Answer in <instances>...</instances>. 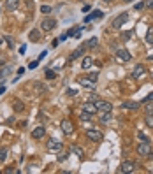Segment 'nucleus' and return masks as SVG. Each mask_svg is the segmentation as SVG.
Returning a JSON list of instances; mask_svg holds the SVG:
<instances>
[{
	"instance_id": "nucleus-1",
	"label": "nucleus",
	"mask_w": 153,
	"mask_h": 174,
	"mask_svg": "<svg viewBox=\"0 0 153 174\" xmlns=\"http://www.w3.org/2000/svg\"><path fill=\"white\" fill-rule=\"evenodd\" d=\"M92 102L95 104L97 111L100 113H107V111H113V104L107 102V100H100V99H92Z\"/></svg>"
},
{
	"instance_id": "nucleus-2",
	"label": "nucleus",
	"mask_w": 153,
	"mask_h": 174,
	"mask_svg": "<svg viewBox=\"0 0 153 174\" xmlns=\"http://www.w3.org/2000/svg\"><path fill=\"white\" fill-rule=\"evenodd\" d=\"M56 27V20L55 18H44V20L41 21V30L42 32H49L53 30Z\"/></svg>"
},
{
	"instance_id": "nucleus-3",
	"label": "nucleus",
	"mask_w": 153,
	"mask_h": 174,
	"mask_svg": "<svg viewBox=\"0 0 153 174\" xmlns=\"http://www.w3.org/2000/svg\"><path fill=\"white\" fill-rule=\"evenodd\" d=\"M137 153L141 155V157H151V144L150 143H139L137 146Z\"/></svg>"
},
{
	"instance_id": "nucleus-4",
	"label": "nucleus",
	"mask_w": 153,
	"mask_h": 174,
	"mask_svg": "<svg viewBox=\"0 0 153 174\" xmlns=\"http://www.w3.org/2000/svg\"><path fill=\"white\" fill-rule=\"evenodd\" d=\"M84 135H86L90 141H93V143H99V141H102V139H104L102 132H99V130H92V128H88V130L84 132Z\"/></svg>"
},
{
	"instance_id": "nucleus-5",
	"label": "nucleus",
	"mask_w": 153,
	"mask_h": 174,
	"mask_svg": "<svg viewBox=\"0 0 153 174\" xmlns=\"http://www.w3.org/2000/svg\"><path fill=\"white\" fill-rule=\"evenodd\" d=\"M127 20H129V14H127V12H122V14H118V16L113 20L111 27L113 28H120L123 23H127Z\"/></svg>"
},
{
	"instance_id": "nucleus-6",
	"label": "nucleus",
	"mask_w": 153,
	"mask_h": 174,
	"mask_svg": "<svg viewBox=\"0 0 153 174\" xmlns=\"http://www.w3.org/2000/svg\"><path fill=\"white\" fill-rule=\"evenodd\" d=\"M135 167H137V164H134V162H130V160H127V162H123L122 165H120V169H118V172L122 174H129V172H134L135 171Z\"/></svg>"
},
{
	"instance_id": "nucleus-7",
	"label": "nucleus",
	"mask_w": 153,
	"mask_h": 174,
	"mask_svg": "<svg viewBox=\"0 0 153 174\" xmlns=\"http://www.w3.org/2000/svg\"><path fill=\"white\" fill-rule=\"evenodd\" d=\"M62 132L65 134V135H71L74 132V125H72L71 120H63L62 122Z\"/></svg>"
},
{
	"instance_id": "nucleus-8",
	"label": "nucleus",
	"mask_w": 153,
	"mask_h": 174,
	"mask_svg": "<svg viewBox=\"0 0 153 174\" xmlns=\"http://www.w3.org/2000/svg\"><path fill=\"white\" fill-rule=\"evenodd\" d=\"M130 58H132V55L127 51V49H118V51H116V60L118 62H129Z\"/></svg>"
},
{
	"instance_id": "nucleus-9",
	"label": "nucleus",
	"mask_w": 153,
	"mask_h": 174,
	"mask_svg": "<svg viewBox=\"0 0 153 174\" xmlns=\"http://www.w3.org/2000/svg\"><path fill=\"white\" fill-rule=\"evenodd\" d=\"M62 143H58V141H55V139H49L48 141V150L49 151H53V153H56V151H62Z\"/></svg>"
},
{
	"instance_id": "nucleus-10",
	"label": "nucleus",
	"mask_w": 153,
	"mask_h": 174,
	"mask_svg": "<svg viewBox=\"0 0 153 174\" xmlns=\"http://www.w3.org/2000/svg\"><path fill=\"white\" fill-rule=\"evenodd\" d=\"M144 72H146V69H144V65H141V63H137L135 67L132 69V78H135V79H139L141 76H143Z\"/></svg>"
},
{
	"instance_id": "nucleus-11",
	"label": "nucleus",
	"mask_w": 153,
	"mask_h": 174,
	"mask_svg": "<svg viewBox=\"0 0 153 174\" xmlns=\"http://www.w3.org/2000/svg\"><path fill=\"white\" fill-rule=\"evenodd\" d=\"M100 18H104V12L97 9V11H93L92 14H86V16H84V21L88 23V21H92V20H100Z\"/></svg>"
},
{
	"instance_id": "nucleus-12",
	"label": "nucleus",
	"mask_w": 153,
	"mask_h": 174,
	"mask_svg": "<svg viewBox=\"0 0 153 174\" xmlns=\"http://www.w3.org/2000/svg\"><path fill=\"white\" fill-rule=\"evenodd\" d=\"M84 49H86V42H84V44H81L79 48H76V49L71 53V60H76V58H79L83 53H84Z\"/></svg>"
},
{
	"instance_id": "nucleus-13",
	"label": "nucleus",
	"mask_w": 153,
	"mask_h": 174,
	"mask_svg": "<svg viewBox=\"0 0 153 174\" xmlns=\"http://www.w3.org/2000/svg\"><path fill=\"white\" fill-rule=\"evenodd\" d=\"M78 83H79V84H83V86H86V88H90V90H93V88H95V83L92 81V79H88V78H86V76H84V78H78Z\"/></svg>"
},
{
	"instance_id": "nucleus-14",
	"label": "nucleus",
	"mask_w": 153,
	"mask_h": 174,
	"mask_svg": "<svg viewBox=\"0 0 153 174\" xmlns=\"http://www.w3.org/2000/svg\"><path fill=\"white\" fill-rule=\"evenodd\" d=\"M41 32L39 28H33V30H30V33H28V39H30L32 42H39L41 41Z\"/></svg>"
},
{
	"instance_id": "nucleus-15",
	"label": "nucleus",
	"mask_w": 153,
	"mask_h": 174,
	"mask_svg": "<svg viewBox=\"0 0 153 174\" xmlns=\"http://www.w3.org/2000/svg\"><path fill=\"white\" fill-rule=\"evenodd\" d=\"M44 134H46V128H44V127H37V128H33V132H32V137H33V139H42V137H44Z\"/></svg>"
},
{
	"instance_id": "nucleus-16",
	"label": "nucleus",
	"mask_w": 153,
	"mask_h": 174,
	"mask_svg": "<svg viewBox=\"0 0 153 174\" xmlns=\"http://www.w3.org/2000/svg\"><path fill=\"white\" fill-rule=\"evenodd\" d=\"M83 111H86V113H90V114H95L97 113V107H95L93 102H84L83 104Z\"/></svg>"
},
{
	"instance_id": "nucleus-17",
	"label": "nucleus",
	"mask_w": 153,
	"mask_h": 174,
	"mask_svg": "<svg viewBox=\"0 0 153 174\" xmlns=\"http://www.w3.org/2000/svg\"><path fill=\"white\" fill-rule=\"evenodd\" d=\"M139 106H141V104H139V102H134V100H127V102L122 104L123 109H139Z\"/></svg>"
},
{
	"instance_id": "nucleus-18",
	"label": "nucleus",
	"mask_w": 153,
	"mask_h": 174,
	"mask_svg": "<svg viewBox=\"0 0 153 174\" xmlns=\"http://www.w3.org/2000/svg\"><path fill=\"white\" fill-rule=\"evenodd\" d=\"M18 5H20V0H5V9L11 11V12L16 9Z\"/></svg>"
},
{
	"instance_id": "nucleus-19",
	"label": "nucleus",
	"mask_w": 153,
	"mask_h": 174,
	"mask_svg": "<svg viewBox=\"0 0 153 174\" xmlns=\"http://www.w3.org/2000/svg\"><path fill=\"white\" fill-rule=\"evenodd\" d=\"M12 109H14L16 113H21V111L25 109V104L21 102V100H14V102H12Z\"/></svg>"
},
{
	"instance_id": "nucleus-20",
	"label": "nucleus",
	"mask_w": 153,
	"mask_h": 174,
	"mask_svg": "<svg viewBox=\"0 0 153 174\" xmlns=\"http://www.w3.org/2000/svg\"><path fill=\"white\" fill-rule=\"evenodd\" d=\"M113 120V111H107V113H102L100 114V122L102 123H107Z\"/></svg>"
},
{
	"instance_id": "nucleus-21",
	"label": "nucleus",
	"mask_w": 153,
	"mask_h": 174,
	"mask_svg": "<svg viewBox=\"0 0 153 174\" xmlns=\"http://www.w3.org/2000/svg\"><path fill=\"white\" fill-rule=\"evenodd\" d=\"M69 151H72V153H76L78 157H83V150L78 146V144H71V148H69Z\"/></svg>"
},
{
	"instance_id": "nucleus-22",
	"label": "nucleus",
	"mask_w": 153,
	"mask_h": 174,
	"mask_svg": "<svg viewBox=\"0 0 153 174\" xmlns=\"http://www.w3.org/2000/svg\"><path fill=\"white\" fill-rule=\"evenodd\" d=\"M92 63H93V60L90 58V56H86V58H83L81 67H83V69H90V67H92Z\"/></svg>"
},
{
	"instance_id": "nucleus-23",
	"label": "nucleus",
	"mask_w": 153,
	"mask_h": 174,
	"mask_svg": "<svg viewBox=\"0 0 153 174\" xmlns=\"http://www.w3.org/2000/svg\"><path fill=\"white\" fill-rule=\"evenodd\" d=\"M146 42H148V44H153V27H150L148 32H146Z\"/></svg>"
},
{
	"instance_id": "nucleus-24",
	"label": "nucleus",
	"mask_w": 153,
	"mask_h": 174,
	"mask_svg": "<svg viewBox=\"0 0 153 174\" xmlns=\"http://www.w3.org/2000/svg\"><path fill=\"white\" fill-rule=\"evenodd\" d=\"M97 46H99V39L97 37H92L90 41L86 42V48H97Z\"/></svg>"
},
{
	"instance_id": "nucleus-25",
	"label": "nucleus",
	"mask_w": 153,
	"mask_h": 174,
	"mask_svg": "<svg viewBox=\"0 0 153 174\" xmlns=\"http://www.w3.org/2000/svg\"><path fill=\"white\" fill-rule=\"evenodd\" d=\"M79 118H81L83 122H88V120H92V114H90V113H86V111H83Z\"/></svg>"
},
{
	"instance_id": "nucleus-26",
	"label": "nucleus",
	"mask_w": 153,
	"mask_h": 174,
	"mask_svg": "<svg viewBox=\"0 0 153 174\" xmlns=\"http://www.w3.org/2000/svg\"><path fill=\"white\" fill-rule=\"evenodd\" d=\"M7 158V148H2L0 150V162H4Z\"/></svg>"
},
{
	"instance_id": "nucleus-27",
	"label": "nucleus",
	"mask_w": 153,
	"mask_h": 174,
	"mask_svg": "<svg viewBox=\"0 0 153 174\" xmlns=\"http://www.w3.org/2000/svg\"><path fill=\"white\" fill-rule=\"evenodd\" d=\"M86 78H88V79H92L93 83H97V79H99V72H92V74H88Z\"/></svg>"
},
{
	"instance_id": "nucleus-28",
	"label": "nucleus",
	"mask_w": 153,
	"mask_h": 174,
	"mask_svg": "<svg viewBox=\"0 0 153 174\" xmlns=\"http://www.w3.org/2000/svg\"><path fill=\"white\" fill-rule=\"evenodd\" d=\"M146 111H148V114H153V100H148V104H146Z\"/></svg>"
},
{
	"instance_id": "nucleus-29",
	"label": "nucleus",
	"mask_w": 153,
	"mask_h": 174,
	"mask_svg": "<svg viewBox=\"0 0 153 174\" xmlns=\"http://www.w3.org/2000/svg\"><path fill=\"white\" fill-rule=\"evenodd\" d=\"M146 125L153 128V114H148V116H146Z\"/></svg>"
},
{
	"instance_id": "nucleus-30",
	"label": "nucleus",
	"mask_w": 153,
	"mask_h": 174,
	"mask_svg": "<svg viewBox=\"0 0 153 174\" xmlns=\"http://www.w3.org/2000/svg\"><path fill=\"white\" fill-rule=\"evenodd\" d=\"M41 12H44V14H49V12H51V7H49V5H42V7H41Z\"/></svg>"
},
{
	"instance_id": "nucleus-31",
	"label": "nucleus",
	"mask_w": 153,
	"mask_h": 174,
	"mask_svg": "<svg viewBox=\"0 0 153 174\" xmlns=\"http://www.w3.org/2000/svg\"><path fill=\"white\" fill-rule=\"evenodd\" d=\"M139 141H141V143H150V139H148L144 134H139Z\"/></svg>"
},
{
	"instance_id": "nucleus-32",
	"label": "nucleus",
	"mask_w": 153,
	"mask_h": 174,
	"mask_svg": "<svg viewBox=\"0 0 153 174\" xmlns=\"http://www.w3.org/2000/svg\"><path fill=\"white\" fill-rule=\"evenodd\" d=\"M144 7H148V9H153V0H146V2H144Z\"/></svg>"
},
{
	"instance_id": "nucleus-33",
	"label": "nucleus",
	"mask_w": 153,
	"mask_h": 174,
	"mask_svg": "<svg viewBox=\"0 0 153 174\" xmlns=\"http://www.w3.org/2000/svg\"><path fill=\"white\" fill-rule=\"evenodd\" d=\"M144 7V2H139V4H135V5H134V9L135 11H141Z\"/></svg>"
},
{
	"instance_id": "nucleus-34",
	"label": "nucleus",
	"mask_w": 153,
	"mask_h": 174,
	"mask_svg": "<svg viewBox=\"0 0 153 174\" xmlns=\"http://www.w3.org/2000/svg\"><path fill=\"white\" fill-rule=\"evenodd\" d=\"M9 72H11V67H5L4 71L0 72V78H4V76H5V74H9Z\"/></svg>"
},
{
	"instance_id": "nucleus-35",
	"label": "nucleus",
	"mask_w": 153,
	"mask_h": 174,
	"mask_svg": "<svg viewBox=\"0 0 153 174\" xmlns=\"http://www.w3.org/2000/svg\"><path fill=\"white\" fill-rule=\"evenodd\" d=\"M5 41H7V44H9V48H12V46H14V42H12V37H11V35H7V37H5Z\"/></svg>"
},
{
	"instance_id": "nucleus-36",
	"label": "nucleus",
	"mask_w": 153,
	"mask_h": 174,
	"mask_svg": "<svg viewBox=\"0 0 153 174\" xmlns=\"http://www.w3.org/2000/svg\"><path fill=\"white\" fill-rule=\"evenodd\" d=\"M39 65V60H35V62H30V65H28V69H35Z\"/></svg>"
},
{
	"instance_id": "nucleus-37",
	"label": "nucleus",
	"mask_w": 153,
	"mask_h": 174,
	"mask_svg": "<svg viewBox=\"0 0 153 174\" xmlns=\"http://www.w3.org/2000/svg\"><path fill=\"white\" fill-rule=\"evenodd\" d=\"M46 78H48V79H53V78H55V72H53V71H48V72H46Z\"/></svg>"
},
{
	"instance_id": "nucleus-38",
	"label": "nucleus",
	"mask_w": 153,
	"mask_h": 174,
	"mask_svg": "<svg viewBox=\"0 0 153 174\" xmlns=\"http://www.w3.org/2000/svg\"><path fill=\"white\" fill-rule=\"evenodd\" d=\"M130 35H132V33H130V32H127V33H123V35H122V39H125V41H127Z\"/></svg>"
},
{
	"instance_id": "nucleus-39",
	"label": "nucleus",
	"mask_w": 153,
	"mask_h": 174,
	"mask_svg": "<svg viewBox=\"0 0 153 174\" xmlns=\"http://www.w3.org/2000/svg\"><path fill=\"white\" fill-rule=\"evenodd\" d=\"M58 44H60V41H58V39H55V41L51 42V46H53V48H56V46H58Z\"/></svg>"
},
{
	"instance_id": "nucleus-40",
	"label": "nucleus",
	"mask_w": 153,
	"mask_h": 174,
	"mask_svg": "<svg viewBox=\"0 0 153 174\" xmlns=\"http://www.w3.org/2000/svg\"><path fill=\"white\" fill-rule=\"evenodd\" d=\"M148 100H153V92L150 93V95H148V97H146V99H144V102H148Z\"/></svg>"
},
{
	"instance_id": "nucleus-41",
	"label": "nucleus",
	"mask_w": 153,
	"mask_h": 174,
	"mask_svg": "<svg viewBox=\"0 0 153 174\" xmlns=\"http://www.w3.org/2000/svg\"><path fill=\"white\" fill-rule=\"evenodd\" d=\"M65 158H67V155H65V153H63V155H60V157H58V160H60V162H63Z\"/></svg>"
},
{
	"instance_id": "nucleus-42",
	"label": "nucleus",
	"mask_w": 153,
	"mask_h": 174,
	"mask_svg": "<svg viewBox=\"0 0 153 174\" xmlns=\"http://www.w3.org/2000/svg\"><path fill=\"white\" fill-rule=\"evenodd\" d=\"M46 55H48V53H46V51H42V53H41V55H39V62H41V60H42V58H44V56H46Z\"/></svg>"
},
{
	"instance_id": "nucleus-43",
	"label": "nucleus",
	"mask_w": 153,
	"mask_h": 174,
	"mask_svg": "<svg viewBox=\"0 0 153 174\" xmlns=\"http://www.w3.org/2000/svg\"><path fill=\"white\" fill-rule=\"evenodd\" d=\"M104 2H106V4H109V2H111V0H104Z\"/></svg>"
},
{
	"instance_id": "nucleus-44",
	"label": "nucleus",
	"mask_w": 153,
	"mask_h": 174,
	"mask_svg": "<svg viewBox=\"0 0 153 174\" xmlns=\"http://www.w3.org/2000/svg\"><path fill=\"white\" fill-rule=\"evenodd\" d=\"M0 44H2V39H0Z\"/></svg>"
},
{
	"instance_id": "nucleus-45",
	"label": "nucleus",
	"mask_w": 153,
	"mask_h": 174,
	"mask_svg": "<svg viewBox=\"0 0 153 174\" xmlns=\"http://www.w3.org/2000/svg\"><path fill=\"white\" fill-rule=\"evenodd\" d=\"M151 76H153V71H151Z\"/></svg>"
},
{
	"instance_id": "nucleus-46",
	"label": "nucleus",
	"mask_w": 153,
	"mask_h": 174,
	"mask_svg": "<svg viewBox=\"0 0 153 174\" xmlns=\"http://www.w3.org/2000/svg\"><path fill=\"white\" fill-rule=\"evenodd\" d=\"M0 12H2V9H0Z\"/></svg>"
}]
</instances>
